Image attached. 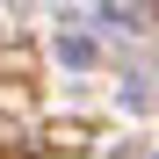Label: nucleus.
I'll use <instances>...</instances> for the list:
<instances>
[{
	"instance_id": "f257e3e1",
	"label": "nucleus",
	"mask_w": 159,
	"mask_h": 159,
	"mask_svg": "<svg viewBox=\"0 0 159 159\" xmlns=\"http://www.w3.org/2000/svg\"><path fill=\"white\" fill-rule=\"evenodd\" d=\"M58 58H65V65H94V43H87V36H72V29H65V36H58Z\"/></svg>"
}]
</instances>
